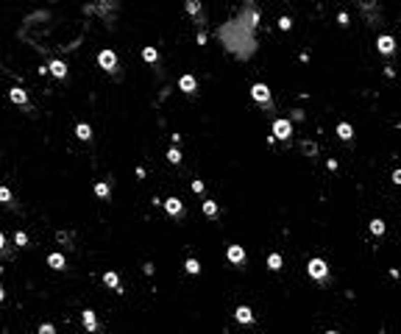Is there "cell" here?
<instances>
[{
    "instance_id": "7402d4cb",
    "label": "cell",
    "mask_w": 401,
    "mask_h": 334,
    "mask_svg": "<svg viewBox=\"0 0 401 334\" xmlns=\"http://www.w3.org/2000/svg\"><path fill=\"white\" fill-rule=\"evenodd\" d=\"M95 195H98V198H109V195H111V187H109L106 181H98V184H95Z\"/></svg>"
},
{
    "instance_id": "83f0119b",
    "label": "cell",
    "mask_w": 401,
    "mask_h": 334,
    "mask_svg": "<svg viewBox=\"0 0 401 334\" xmlns=\"http://www.w3.org/2000/svg\"><path fill=\"white\" fill-rule=\"evenodd\" d=\"M187 11H190L192 17H198L200 14V3H198V0H190V3H187Z\"/></svg>"
},
{
    "instance_id": "ffe728a7",
    "label": "cell",
    "mask_w": 401,
    "mask_h": 334,
    "mask_svg": "<svg viewBox=\"0 0 401 334\" xmlns=\"http://www.w3.org/2000/svg\"><path fill=\"white\" fill-rule=\"evenodd\" d=\"M142 59L148 64H156L159 62V50H156V47H142Z\"/></svg>"
},
{
    "instance_id": "7a4b0ae2",
    "label": "cell",
    "mask_w": 401,
    "mask_h": 334,
    "mask_svg": "<svg viewBox=\"0 0 401 334\" xmlns=\"http://www.w3.org/2000/svg\"><path fill=\"white\" fill-rule=\"evenodd\" d=\"M98 64H100V70H106V73H117V70H120V59H117V53L109 50V47L98 53Z\"/></svg>"
},
{
    "instance_id": "d6986e66",
    "label": "cell",
    "mask_w": 401,
    "mask_h": 334,
    "mask_svg": "<svg viewBox=\"0 0 401 334\" xmlns=\"http://www.w3.org/2000/svg\"><path fill=\"white\" fill-rule=\"evenodd\" d=\"M337 136H340V140H346V142H349L351 136H354V128H351L349 123H340V125H337Z\"/></svg>"
},
{
    "instance_id": "52a82bcc",
    "label": "cell",
    "mask_w": 401,
    "mask_h": 334,
    "mask_svg": "<svg viewBox=\"0 0 401 334\" xmlns=\"http://www.w3.org/2000/svg\"><path fill=\"white\" fill-rule=\"evenodd\" d=\"M48 73L53 75V78L64 81V78H67V64H64L62 59H50V62H48Z\"/></svg>"
},
{
    "instance_id": "f546056e",
    "label": "cell",
    "mask_w": 401,
    "mask_h": 334,
    "mask_svg": "<svg viewBox=\"0 0 401 334\" xmlns=\"http://www.w3.org/2000/svg\"><path fill=\"white\" fill-rule=\"evenodd\" d=\"M279 28H281V31H290V28H293V20H290V17H281V20H279Z\"/></svg>"
},
{
    "instance_id": "ba28073f",
    "label": "cell",
    "mask_w": 401,
    "mask_h": 334,
    "mask_svg": "<svg viewBox=\"0 0 401 334\" xmlns=\"http://www.w3.org/2000/svg\"><path fill=\"white\" fill-rule=\"evenodd\" d=\"M293 134V123L290 120H276L273 123V136L276 140H290Z\"/></svg>"
},
{
    "instance_id": "484cf974",
    "label": "cell",
    "mask_w": 401,
    "mask_h": 334,
    "mask_svg": "<svg viewBox=\"0 0 401 334\" xmlns=\"http://www.w3.org/2000/svg\"><path fill=\"white\" fill-rule=\"evenodd\" d=\"M167 162L170 164H181V151H179V148H170V151H167Z\"/></svg>"
},
{
    "instance_id": "5bb4252c",
    "label": "cell",
    "mask_w": 401,
    "mask_h": 334,
    "mask_svg": "<svg viewBox=\"0 0 401 334\" xmlns=\"http://www.w3.org/2000/svg\"><path fill=\"white\" fill-rule=\"evenodd\" d=\"M48 267L50 270H67V256H62V254H48Z\"/></svg>"
},
{
    "instance_id": "9a60e30c",
    "label": "cell",
    "mask_w": 401,
    "mask_h": 334,
    "mask_svg": "<svg viewBox=\"0 0 401 334\" xmlns=\"http://www.w3.org/2000/svg\"><path fill=\"white\" fill-rule=\"evenodd\" d=\"M75 136H78L81 142H90V140H92V125L78 123V125H75Z\"/></svg>"
},
{
    "instance_id": "4dcf8cb0",
    "label": "cell",
    "mask_w": 401,
    "mask_h": 334,
    "mask_svg": "<svg viewBox=\"0 0 401 334\" xmlns=\"http://www.w3.org/2000/svg\"><path fill=\"white\" fill-rule=\"evenodd\" d=\"M192 192L204 195V181H200V178H195V181H192Z\"/></svg>"
},
{
    "instance_id": "2e32d148",
    "label": "cell",
    "mask_w": 401,
    "mask_h": 334,
    "mask_svg": "<svg viewBox=\"0 0 401 334\" xmlns=\"http://www.w3.org/2000/svg\"><path fill=\"white\" fill-rule=\"evenodd\" d=\"M0 204L3 206H14V192H11L6 184H0Z\"/></svg>"
},
{
    "instance_id": "cb8c5ba5",
    "label": "cell",
    "mask_w": 401,
    "mask_h": 334,
    "mask_svg": "<svg viewBox=\"0 0 401 334\" xmlns=\"http://www.w3.org/2000/svg\"><path fill=\"white\" fill-rule=\"evenodd\" d=\"M56 240L62 242V245L73 248V234H70V231H56Z\"/></svg>"
},
{
    "instance_id": "e0dca14e",
    "label": "cell",
    "mask_w": 401,
    "mask_h": 334,
    "mask_svg": "<svg viewBox=\"0 0 401 334\" xmlns=\"http://www.w3.org/2000/svg\"><path fill=\"white\" fill-rule=\"evenodd\" d=\"M200 212H204L206 217H217V212H220V209H217L215 201H204V204H200Z\"/></svg>"
},
{
    "instance_id": "9c48e42d",
    "label": "cell",
    "mask_w": 401,
    "mask_h": 334,
    "mask_svg": "<svg viewBox=\"0 0 401 334\" xmlns=\"http://www.w3.org/2000/svg\"><path fill=\"white\" fill-rule=\"evenodd\" d=\"M103 284L109 290H114V292H123V282H120V273L117 270H106L103 273Z\"/></svg>"
},
{
    "instance_id": "f1b7e54d",
    "label": "cell",
    "mask_w": 401,
    "mask_h": 334,
    "mask_svg": "<svg viewBox=\"0 0 401 334\" xmlns=\"http://www.w3.org/2000/svg\"><path fill=\"white\" fill-rule=\"evenodd\" d=\"M37 334H56V326H53V323H42Z\"/></svg>"
},
{
    "instance_id": "836d02e7",
    "label": "cell",
    "mask_w": 401,
    "mask_h": 334,
    "mask_svg": "<svg viewBox=\"0 0 401 334\" xmlns=\"http://www.w3.org/2000/svg\"><path fill=\"white\" fill-rule=\"evenodd\" d=\"M3 301H6V287L0 284V303H3Z\"/></svg>"
},
{
    "instance_id": "e575fe53",
    "label": "cell",
    "mask_w": 401,
    "mask_h": 334,
    "mask_svg": "<svg viewBox=\"0 0 401 334\" xmlns=\"http://www.w3.org/2000/svg\"><path fill=\"white\" fill-rule=\"evenodd\" d=\"M326 334H340V331H326Z\"/></svg>"
},
{
    "instance_id": "30bf717a",
    "label": "cell",
    "mask_w": 401,
    "mask_h": 334,
    "mask_svg": "<svg viewBox=\"0 0 401 334\" xmlns=\"http://www.w3.org/2000/svg\"><path fill=\"white\" fill-rule=\"evenodd\" d=\"M226 256H228V262L232 265H245V248L243 245H228V250H226Z\"/></svg>"
},
{
    "instance_id": "d590c367",
    "label": "cell",
    "mask_w": 401,
    "mask_h": 334,
    "mask_svg": "<svg viewBox=\"0 0 401 334\" xmlns=\"http://www.w3.org/2000/svg\"><path fill=\"white\" fill-rule=\"evenodd\" d=\"M0 273H3V265H0Z\"/></svg>"
},
{
    "instance_id": "d4e9b609",
    "label": "cell",
    "mask_w": 401,
    "mask_h": 334,
    "mask_svg": "<svg viewBox=\"0 0 401 334\" xmlns=\"http://www.w3.org/2000/svg\"><path fill=\"white\" fill-rule=\"evenodd\" d=\"M14 245L17 248H28V234L25 231H14Z\"/></svg>"
},
{
    "instance_id": "3957f363",
    "label": "cell",
    "mask_w": 401,
    "mask_h": 334,
    "mask_svg": "<svg viewBox=\"0 0 401 334\" xmlns=\"http://www.w3.org/2000/svg\"><path fill=\"white\" fill-rule=\"evenodd\" d=\"M306 273H309L312 279H315V282H323V279L329 276V267H326V262L323 259H309V265H306Z\"/></svg>"
},
{
    "instance_id": "277c9868",
    "label": "cell",
    "mask_w": 401,
    "mask_h": 334,
    "mask_svg": "<svg viewBox=\"0 0 401 334\" xmlns=\"http://www.w3.org/2000/svg\"><path fill=\"white\" fill-rule=\"evenodd\" d=\"M251 98L256 100L259 106H270V89H268V84H253V87H251Z\"/></svg>"
},
{
    "instance_id": "4316f807",
    "label": "cell",
    "mask_w": 401,
    "mask_h": 334,
    "mask_svg": "<svg viewBox=\"0 0 401 334\" xmlns=\"http://www.w3.org/2000/svg\"><path fill=\"white\" fill-rule=\"evenodd\" d=\"M0 254H3V256H11L9 240H6V234H3V231H0Z\"/></svg>"
},
{
    "instance_id": "8fae6325",
    "label": "cell",
    "mask_w": 401,
    "mask_h": 334,
    "mask_svg": "<svg viewBox=\"0 0 401 334\" xmlns=\"http://www.w3.org/2000/svg\"><path fill=\"white\" fill-rule=\"evenodd\" d=\"M234 320L243 323V326H251L253 323V309L251 307H237L234 309Z\"/></svg>"
},
{
    "instance_id": "4fadbf2b",
    "label": "cell",
    "mask_w": 401,
    "mask_h": 334,
    "mask_svg": "<svg viewBox=\"0 0 401 334\" xmlns=\"http://www.w3.org/2000/svg\"><path fill=\"white\" fill-rule=\"evenodd\" d=\"M179 89H181L184 95H192V92L198 89V81H195V75H190V73H187V75H181V78H179Z\"/></svg>"
},
{
    "instance_id": "d6a6232c",
    "label": "cell",
    "mask_w": 401,
    "mask_h": 334,
    "mask_svg": "<svg viewBox=\"0 0 401 334\" xmlns=\"http://www.w3.org/2000/svg\"><path fill=\"white\" fill-rule=\"evenodd\" d=\"M393 181H396V184H401V170H396V173H393Z\"/></svg>"
},
{
    "instance_id": "5b68a950",
    "label": "cell",
    "mask_w": 401,
    "mask_h": 334,
    "mask_svg": "<svg viewBox=\"0 0 401 334\" xmlns=\"http://www.w3.org/2000/svg\"><path fill=\"white\" fill-rule=\"evenodd\" d=\"M162 206H164V212L170 214V217H184V201H179V198H164L162 201Z\"/></svg>"
},
{
    "instance_id": "603a6c76",
    "label": "cell",
    "mask_w": 401,
    "mask_h": 334,
    "mask_svg": "<svg viewBox=\"0 0 401 334\" xmlns=\"http://www.w3.org/2000/svg\"><path fill=\"white\" fill-rule=\"evenodd\" d=\"M281 262H284V259H281V254H270L268 256V267H270V270H281Z\"/></svg>"
},
{
    "instance_id": "8992f818",
    "label": "cell",
    "mask_w": 401,
    "mask_h": 334,
    "mask_svg": "<svg viewBox=\"0 0 401 334\" xmlns=\"http://www.w3.org/2000/svg\"><path fill=\"white\" fill-rule=\"evenodd\" d=\"M81 323H84V329L90 331V334H95V331L100 329L98 312H95V309H84V312H81Z\"/></svg>"
},
{
    "instance_id": "1f68e13d",
    "label": "cell",
    "mask_w": 401,
    "mask_h": 334,
    "mask_svg": "<svg viewBox=\"0 0 401 334\" xmlns=\"http://www.w3.org/2000/svg\"><path fill=\"white\" fill-rule=\"evenodd\" d=\"M337 20H340V25H349V14H346V11H340Z\"/></svg>"
},
{
    "instance_id": "ac0fdd59",
    "label": "cell",
    "mask_w": 401,
    "mask_h": 334,
    "mask_svg": "<svg viewBox=\"0 0 401 334\" xmlns=\"http://www.w3.org/2000/svg\"><path fill=\"white\" fill-rule=\"evenodd\" d=\"M385 229H387L385 220H379V217L370 220V234H374V237H382V234H385Z\"/></svg>"
},
{
    "instance_id": "6da1fadb",
    "label": "cell",
    "mask_w": 401,
    "mask_h": 334,
    "mask_svg": "<svg viewBox=\"0 0 401 334\" xmlns=\"http://www.w3.org/2000/svg\"><path fill=\"white\" fill-rule=\"evenodd\" d=\"M9 100L17 106V109L28 112V115H34V106H31V98H28V89L22 87H9Z\"/></svg>"
},
{
    "instance_id": "7c38bea8",
    "label": "cell",
    "mask_w": 401,
    "mask_h": 334,
    "mask_svg": "<svg viewBox=\"0 0 401 334\" xmlns=\"http://www.w3.org/2000/svg\"><path fill=\"white\" fill-rule=\"evenodd\" d=\"M376 47H379V53L390 56V53L396 50V39H393V37H387V34H382V37L376 39Z\"/></svg>"
},
{
    "instance_id": "44dd1931",
    "label": "cell",
    "mask_w": 401,
    "mask_h": 334,
    "mask_svg": "<svg viewBox=\"0 0 401 334\" xmlns=\"http://www.w3.org/2000/svg\"><path fill=\"white\" fill-rule=\"evenodd\" d=\"M184 270L190 273V276H198V273H200V262H198V259H192V256H190V259L184 262Z\"/></svg>"
}]
</instances>
